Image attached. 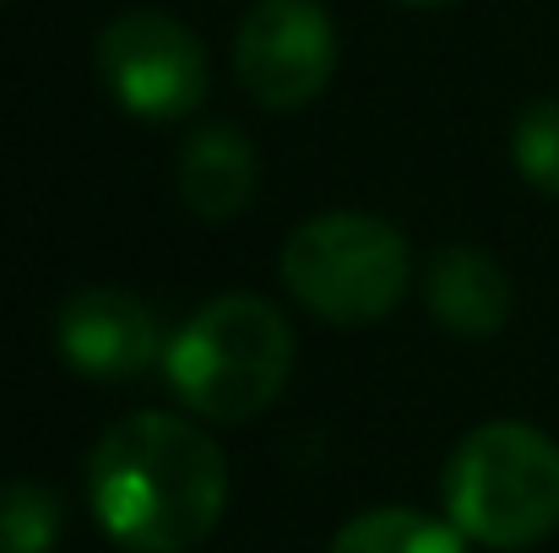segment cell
Wrapping results in <instances>:
<instances>
[{
  "instance_id": "obj_8",
  "label": "cell",
  "mask_w": 559,
  "mask_h": 553,
  "mask_svg": "<svg viewBox=\"0 0 559 553\" xmlns=\"http://www.w3.org/2000/svg\"><path fill=\"white\" fill-rule=\"evenodd\" d=\"M424 304L451 337L484 342V337H500L511 321V277L489 250L445 244L435 250L424 272Z\"/></svg>"
},
{
  "instance_id": "obj_1",
  "label": "cell",
  "mask_w": 559,
  "mask_h": 553,
  "mask_svg": "<svg viewBox=\"0 0 559 553\" xmlns=\"http://www.w3.org/2000/svg\"><path fill=\"white\" fill-rule=\"evenodd\" d=\"M87 500L126 553H190L228 505V467L206 429L175 412L120 418L87 461Z\"/></svg>"
},
{
  "instance_id": "obj_13",
  "label": "cell",
  "mask_w": 559,
  "mask_h": 553,
  "mask_svg": "<svg viewBox=\"0 0 559 553\" xmlns=\"http://www.w3.org/2000/svg\"><path fill=\"white\" fill-rule=\"evenodd\" d=\"M396 5H418V11H429V5H451V0H396Z\"/></svg>"
},
{
  "instance_id": "obj_7",
  "label": "cell",
  "mask_w": 559,
  "mask_h": 553,
  "mask_svg": "<svg viewBox=\"0 0 559 553\" xmlns=\"http://www.w3.org/2000/svg\"><path fill=\"white\" fill-rule=\"evenodd\" d=\"M66 364L93 380H131L158 359V321L126 288H82L55 315Z\"/></svg>"
},
{
  "instance_id": "obj_5",
  "label": "cell",
  "mask_w": 559,
  "mask_h": 553,
  "mask_svg": "<svg viewBox=\"0 0 559 553\" xmlns=\"http://www.w3.org/2000/svg\"><path fill=\"white\" fill-rule=\"evenodd\" d=\"M98 82L109 98L153 125L186 120L206 98V49L169 11H126L93 44Z\"/></svg>"
},
{
  "instance_id": "obj_11",
  "label": "cell",
  "mask_w": 559,
  "mask_h": 553,
  "mask_svg": "<svg viewBox=\"0 0 559 553\" xmlns=\"http://www.w3.org/2000/svg\"><path fill=\"white\" fill-rule=\"evenodd\" d=\"M60 500L44 483H0V553H49L60 543Z\"/></svg>"
},
{
  "instance_id": "obj_12",
  "label": "cell",
  "mask_w": 559,
  "mask_h": 553,
  "mask_svg": "<svg viewBox=\"0 0 559 553\" xmlns=\"http://www.w3.org/2000/svg\"><path fill=\"white\" fill-rule=\"evenodd\" d=\"M511 158H516V175L533 190L559 195V98H538L522 109L516 136H511Z\"/></svg>"
},
{
  "instance_id": "obj_9",
  "label": "cell",
  "mask_w": 559,
  "mask_h": 553,
  "mask_svg": "<svg viewBox=\"0 0 559 553\" xmlns=\"http://www.w3.org/2000/svg\"><path fill=\"white\" fill-rule=\"evenodd\" d=\"M255 147L234 125H195L180 147V195L195 217H239L255 195Z\"/></svg>"
},
{
  "instance_id": "obj_3",
  "label": "cell",
  "mask_w": 559,
  "mask_h": 553,
  "mask_svg": "<svg viewBox=\"0 0 559 553\" xmlns=\"http://www.w3.org/2000/svg\"><path fill=\"white\" fill-rule=\"evenodd\" d=\"M445 521L484 549L516 553L559 527V445L516 418L462 434L440 472Z\"/></svg>"
},
{
  "instance_id": "obj_4",
  "label": "cell",
  "mask_w": 559,
  "mask_h": 553,
  "mask_svg": "<svg viewBox=\"0 0 559 553\" xmlns=\"http://www.w3.org/2000/svg\"><path fill=\"white\" fill-rule=\"evenodd\" d=\"M283 282L310 315L370 326L407 293V239L370 212H321L288 233Z\"/></svg>"
},
{
  "instance_id": "obj_2",
  "label": "cell",
  "mask_w": 559,
  "mask_h": 553,
  "mask_svg": "<svg viewBox=\"0 0 559 553\" xmlns=\"http://www.w3.org/2000/svg\"><path fill=\"white\" fill-rule=\"evenodd\" d=\"M169 385L206 423H245L266 412L294 369V332L272 299L223 293L169 337Z\"/></svg>"
},
{
  "instance_id": "obj_6",
  "label": "cell",
  "mask_w": 559,
  "mask_h": 553,
  "mask_svg": "<svg viewBox=\"0 0 559 553\" xmlns=\"http://www.w3.org/2000/svg\"><path fill=\"white\" fill-rule=\"evenodd\" d=\"M239 87L272 109L294 115L316 104L337 71V27L321 0H255L234 33Z\"/></svg>"
},
{
  "instance_id": "obj_10",
  "label": "cell",
  "mask_w": 559,
  "mask_h": 553,
  "mask_svg": "<svg viewBox=\"0 0 559 553\" xmlns=\"http://www.w3.org/2000/svg\"><path fill=\"white\" fill-rule=\"evenodd\" d=\"M332 553H467V538L424 510L374 505L332 538Z\"/></svg>"
}]
</instances>
